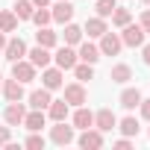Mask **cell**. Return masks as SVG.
Returning <instances> with one entry per match:
<instances>
[{
  "label": "cell",
  "instance_id": "1",
  "mask_svg": "<svg viewBox=\"0 0 150 150\" xmlns=\"http://www.w3.org/2000/svg\"><path fill=\"white\" fill-rule=\"evenodd\" d=\"M121 41H124V47H141L144 44V38H147V33L141 30V24H127V27H121Z\"/></svg>",
  "mask_w": 150,
  "mask_h": 150
},
{
  "label": "cell",
  "instance_id": "2",
  "mask_svg": "<svg viewBox=\"0 0 150 150\" xmlns=\"http://www.w3.org/2000/svg\"><path fill=\"white\" fill-rule=\"evenodd\" d=\"M74 138V127H68L65 121H53V127H50V141L53 144H59V147H65V144H71Z\"/></svg>",
  "mask_w": 150,
  "mask_h": 150
},
{
  "label": "cell",
  "instance_id": "3",
  "mask_svg": "<svg viewBox=\"0 0 150 150\" xmlns=\"http://www.w3.org/2000/svg\"><path fill=\"white\" fill-rule=\"evenodd\" d=\"M35 71H38V68H35L30 59H18V62H12V77H15L18 83H24V86L35 80Z\"/></svg>",
  "mask_w": 150,
  "mask_h": 150
},
{
  "label": "cell",
  "instance_id": "4",
  "mask_svg": "<svg viewBox=\"0 0 150 150\" xmlns=\"http://www.w3.org/2000/svg\"><path fill=\"white\" fill-rule=\"evenodd\" d=\"M53 62H56V68H62V71H71L74 65L80 62V56H77V50H74L71 44H62V47L53 53Z\"/></svg>",
  "mask_w": 150,
  "mask_h": 150
},
{
  "label": "cell",
  "instance_id": "5",
  "mask_svg": "<svg viewBox=\"0 0 150 150\" xmlns=\"http://www.w3.org/2000/svg\"><path fill=\"white\" fill-rule=\"evenodd\" d=\"M97 47H100V56H118L121 47H124V41H121L118 33H109V30H106V33L100 35V44H97Z\"/></svg>",
  "mask_w": 150,
  "mask_h": 150
},
{
  "label": "cell",
  "instance_id": "6",
  "mask_svg": "<svg viewBox=\"0 0 150 150\" xmlns=\"http://www.w3.org/2000/svg\"><path fill=\"white\" fill-rule=\"evenodd\" d=\"M41 86L44 88H50V91H56V88H62L65 86V71L62 68H41Z\"/></svg>",
  "mask_w": 150,
  "mask_h": 150
},
{
  "label": "cell",
  "instance_id": "7",
  "mask_svg": "<svg viewBox=\"0 0 150 150\" xmlns=\"http://www.w3.org/2000/svg\"><path fill=\"white\" fill-rule=\"evenodd\" d=\"M65 88V100H68V106H83L86 100H88V91H86V86L77 80V83H68V86H62Z\"/></svg>",
  "mask_w": 150,
  "mask_h": 150
},
{
  "label": "cell",
  "instance_id": "8",
  "mask_svg": "<svg viewBox=\"0 0 150 150\" xmlns=\"http://www.w3.org/2000/svg\"><path fill=\"white\" fill-rule=\"evenodd\" d=\"M77 141H80V147H86V150H97V147H103V144H106V138H103V132H100L97 127L83 129Z\"/></svg>",
  "mask_w": 150,
  "mask_h": 150
},
{
  "label": "cell",
  "instance_id": "9",
  "mask_svg": "<svg viewBox=\"0 0 150 150\" xmlns=\"http://www.w3.org/2000/svg\"><path fill=\"white\" fill-rule=\"evenodd\" d=\"M71 127H74V129H88V127H94V112L86 109V103H83V106H74Z\"/></svg>",
  "mask_w": 150,
  "mask_h": 150
},
{
  "label": "cell",
  "instance_id": "10",
  "mask_svg": "<svg viewBox=\"0 0 150 150\" xmlns=\"http://www.w3.org/2000/svg\"><path fill=\"white\" fill-rule=\"evenodd\" d=\"M3 56H6L9 62H18V59H27V41H24L21 35L9 38V41H6V47H3Z\"/></svg>",
  "mask_w": 150,
  "mask_h": 150
},
{
  "label": "cell",
  "instance_id": "11",
  "mask_svg": "<svg viewBox=\"0 0 150 150\" xmlns=\"http://www.w3.org/2000/svg\"><path fill=\"white\" fill-rule=\"evenodd\" d=\"M24 115H27V106H24L21 100H12V103L3 109V121H6L9 127H21V124H24Z\"/></svg>",
  "mask_w": 150,
  "mask_h": 150
},
{
  "label": "cell",
  "instance_id": "12",
  "mask_svg": "<svg viewBox=\"0 0 150 150\" xmlns=\"http://www.w3.org/2000/svg\"><path fill=\"white\" fill-rule=\"evenodd\" d=\"M50 15L56 24H68V21H74V3L71 0H56L50 6Z\"/></svg>",
  "mask_w": 150,
  "mask_h": 150
},
{
  "label": "cell",
  "instance_id": "13",
  "mask_svg": "<svg viewBox=\"0 0 150 150\" xmlns=\"http://www.w3.org/2000/svg\"><path fill=\"white\" fill-rule=\"evenodd\" d=\"M21 127H27L30 132H41V127H47V112L44 109H30L24 115V124Z\"/></svg>",
  "mask_w": 150,
  "mask_h": 150
},
{
  "label": "cell",
  "instance_id": "14",
  "mask_svg": "<svg viewBox=\"0 0 150 150\" xmlns=\"http://www.w3.org/2000/svg\"><path fill=\"white\" fill-rule=\"evenodd\" d=\"M94 127L106 135V132H112L115 127H118V118H115V112L112 109H100V112H94Z\"/></svg>",
  "mask_w": 150,
  "mask_h": 150
},
{
  "label": "cell",
  "instance_id": "15",
  "mask_svg": "<svg viewBox=\"0 0 150 150\" xmlns=\"http://www.w3.org/2000/svg\"><path fill=\"white\" fill-rule=\"evenodd\" d=\"M27 59H30L35 68H47V65L53 62L50 50H47V47H41V44H35V47H27Z\"/></svg>",
  "mask_w": 150,
  "mask_h": 150
},
{
  "label": "cell",
  "instance_id": "16",
  "mask_svg": "<svg viewBox=\"0 0 150 150\" xmlns=\"http://www.w3.org/2000/svg\"><path fill=\"white\" fill-rule=\"evenodd\" d=\"M0 94L6 97V103H12V100H24V83H18L15 77H12V80H3Z\"/></svg>",
  "mask_w": 150,
  "mask_h": 150
},
{
  "label": "cell",
  "instance_id": "17",
  "mask_svg": "<svg viewBox=\"0 0 150 150\" xmlns=\"http://www.w3.org/2000/svg\"><path fill=\"white\" fill-rule=\"evenodd\" d=\"M77 47H80V50H77L80 62H88V65H97V62H100V47H97V44H91V41H80Z\"/></svg>",
  "mask_w": 150,
  "mask_h": 150
},
{
  "label": "cell",
  "instance_id": "18",
  "mask_svg": "<svg viewBox=\"0 0 150 150\" xmlns=\"http://www.w3.org/2000/svg\"><path fill=\"white\" fill-rule=\"evenodd\" d=\"M44 112H47V118H50V121H68L71 106H68V100L62 97V100H50V106H47Z\"/></svg>",
  "mask_w": 150,
  "mask_h": 150
},
{
  "label": "cell",
  "instance_id": "19",
  "mask_svg": "<svg viewBox=\"0 0 150 150\" xmlns=\"http://www.w3.org/2000/svg\"><path fill=\"white\" fill-rule=\"evenodd\" d=\"M109 80H112V83H118V86H127V83L132 80V68H129L127 62H118V65H112V71H109Z\"/></svg>",
  "mask_w": 150,
  "mask_h": 150
},
{
  "label": "cell",
  "instance_id": "20",
  "mask_svg": "<svg viewBox=\"0 0 150 150\" xmlns=\"http://www.w3.org/2000/svg\"><path fill=\"white\" fill-rule=\"evenodd\" d=\"M106 30H109V27H106V18H100V15L88 18V21H86V27H83V33H88V38H100Z\"/></svg>",
  "mask_w": 150,
  "mask_h": 150
},
{
  "label": "cell",
  "instance_id": "21",
  "mask_svg": "<svg viewBox=\"0 0 150 150\" xmlns=\"http://www.w3.org/2000/svg\"><path fill=\"white\" fill-rule=\"evenodd\" d=\"M118 103H121L127 112H132V109H138V103H141V91H138V88H124L121 97H118Z\"/></svg>",
  "mask_w": 150,
  "mask_h": 150
},
{
  "label": "cell",
  "instance_id": "22",
  "mask_svg": "<svg viewBox=\"0 0 150 150\" xmlns=\"http://www.w3.org/2000/svg\"><path fill=\"white\" fill-rule=\"evenodd\" d=\"M35 44H41V47L53 50V47L59 44V35H56L50 27H38V33H35Z\"/></svg>",
  "mask_w": 150,
  "mask_h": 150
},
{
  "label": "cell",
  "instance_id": "23",
  "mask_svg": "<svg viewBox=\"0 0 150 150\" xmlns=\"http://www.w3.org/2000/svg\"><path fill=\"white\" fill-rule=\"evenodd\" d=\"M50 100H53V97H50V88L41 86V88H35V91L30 94V109H47Z\"/></svg>",
  "mask_w": 150,
  "mask_h": 150
},
{
  "label": "cell",
  "instance_id": "24",
  "mask_svg": "<svg viewBox=\"0 0 150 150\" xmlns=\"http://www.w3.org/2000/svg\"><path fill=\"white\" fill-rule=\"evenodd\" d=\"M62 38H65V44L77 47V44L83 41V27H77L74 21H68V24H65V33H62Z\"/></svg>",
  "mask_w": 150,
  "mask_h": 150
},
{
  "label": "cell",
  "instance_id": "25",
  "mask_svg": "<svg viewBox=\"0 0 150 150\" xmlns=\"http://www.w3.org/2000/svg\"><path fill=\"white\" fill-rule=\"evenodd\" d=\"M0 30L3 33H15L18 30V15L12 9H0Z\"/></svg>",
  "mask_w": 150,
  "mask_h": 150
},
{
  "label": "cell",
  "instance_id": "26",
  "mask_svg": "<svg viewBox=\"0 0 150 150\" xmlns=\"http://www.w3.org/2000/svg\"><path fill=\"white\" fill-rule=\"evenodd\" d=\"M12 12L18 15V21H30V18H33V12H35V6H33V0H15Z\"/></svg>",
  "mask_w": 150,
  "mask_h": 150
},
{
  "label": "cell",
  "instance_id": "27",
  "mask_svg": "<svg viewBox=\"0 0 150 150\" xmlns=\"http://www.w3.org/2000/svg\"><path fill=\"white\" fill-rule=\"evenodd\" d=\"M71 71H74V77H77L80 83H88V80H94V65H88V62H77Z\"/></svg>",
  "mask_w": 150,
  "mask_h": 150
},
{
  "label": "cell",
  "instance_id": "28",
  "mask_svg": "<svg viewBox=\"0 0 150 150\" xmlns=\"http://www.w3.org/2000/svg\"><path fill=\"white\" fill-rule=\"evenodd\" d=\"M118 129H121V132H124V135H129V138H135V135H138V129H141V127H138V121H135V118H132V115H127V118H124V121H118Z\"/></svg>",
  "mask_w": 150,
  "mask_h": 150
},
{
  "label": "cell",
  "instance_id": "29",
  "mask_svg": "<svg viewBox=\"0 0 150 150\" xmlns=\"http://www.w3.org/2000/svg\"><path fill=\"white\" fill-rule=\"evenodd\" d=\"M35 27H47L50 21H53V15H50V9L47 6H35V12H33V18H30Z\"/></svg>",
  "mask_w": 150,
  "mask_h": 150
},
{
  "label": "cell",
  "instance_id": "30",
  "mask_svg": "<svg viewBox=\"0 0 150 150\" xmlns=\"http://www.w3.org/2000/svg\"><path fill=\"white\" fill-rule=\"evenodd\" d=\"M109 18H112V24L121 30V27H127V24L132 21V12H129V9H121V6H115V12H112Z\"/></svg>",
  "mask_w": 150,
  "mask_h": 150
},
{
  "label": "cell",
  "instance_id": "31",
  "mask_svg": "<svg viewBox=\"0 0 150 150\" xmlns=\"http://www.w3.org/2000/svg\"><path fill=\"white\" fill-rule=\"evenodd\" d=\"M44 144H47V138L41 132H30L27 141H24V147H30V150H44Z\"/></svg>",
  "mask_w": 150,
  "mask_h": 150
},
{
  "label": "cell",
  "instance_id": "32",
  "mask_svg": "<svg viewBox=\"0 0 150 150\" xmlns=\"http://www.w3.org/2000/svg\"><path fill=\"white\" fill-rule=\"evenodd\" d=\"M115 6H118V0H97V3H94V9H97L100 18H109L115 12Z\"/></svg>",
  "mask_w": 150,
  "mask_h": 150
},
{
  "label": "cell",
  "instance_id": "33",
  "mask_svg": "<svg viewBox=\"0 0 150 150\" xmlns=\"http://www.w3.org/2000/svg\"><path fill=\"white\" fill-rule=\"evenodd\" d=\"M9 141H12V127L6 124V127H0V147H6Z\"/></svg>",
  "mask_w": 150,
  "mask_h": 150
},
{
  "label": "cell",
  "instance_id": "34",
  "mask_svg": "<svg viewBox=\"0 0 150 150\" xmlns=\"http://www.w3.org/2000/svg\"><path fill=\"white\" fill-rule=\"evenodd\" d=\"M138 24H141V30H144V33L150 35V9H144V12H141V18H138Z\"/></svg>",
  "mask_w": 150,
  "mask_h": 150
},
{
  "label": "cell",
  "instance_id": "35",
  "mask_svg": "<svg viewBox=\"0 0 150 150\" xmlns=\"http://www.w3.org/2000/svg\"><path fill=\"white\" fill-rule=\"evenodd\" d=\"M138 112H141V118H144V121H150V100H144V97H141V103H138Z\"/></svg>",
  "mask_w": 150,
  "mask_h": 150
},
{
  "label": "cell",
  "instance_id": "36",
  "mask_svg": "<svg viewBox=\"0 0 150 150\" xmlns=\"http://www.w3.org/2000/svg\"><path fill=\"white\" fill-rule=\"evenodd\" d=\"M115 147H118V150H129V147H132V138H129V135H124V138H118V141H115Z\"/></svg>",
  "mask_w": 150,
  "mask_h": 150
},
{
  "label": "cell",
  "instance_id": "37",
  "mask_svg": "<svg viewBox=\"0 0 150 150\" xmlns=\"http://www.w3.org/2000/svg\"><path fill=\"white\" fill-rule=\"evenodd\" d=\"M141 59L144 65H150V44H141Z\"/></svg>",
  "mask_w": 150,
  "mask_h": 150
},
{
  "label": "cell",
  "instance_id": "38",
  "mask_svg": "<svg viewBox=\"0 0 150 150\" xmlns=\"http://www.w3.org/2000/svg\"><path fill=\"white\" fill-rule=\"evenodd\" d=\"M6 41H9V38H6V33L0 30V53H3V47H6Z\"/></svg>",
  "mask_w": 150,
  "mask_h": 150
},
{
  "label": "cell",
  "instance_id": "39",
  "mask_svg": "<svg viewBox=\"0 0 150 150\" xmlns=\"http://www.w3.org/2000/svg\"><path fill=\"white\" fill-rule=\"evenodd\" d=\"M33 6H50V0H33Z\"/></svg>",
  "mask_w": 150,
  "mask_h": 150
},
{
  "label": "cell",
  "instance_id": "40",
  "mask_svg": "<svg viewBox=\"0 0 150 150\" xmlns=\"http://www.w3.org/2000/svg\"><path fill=\"white\" fill-rule=\"evenodd\" d=\"M0 88H3V74H0Z\"/></svg>",
  "mask_w": 150,
  "mask_h": 150
},
{
  "label": "cell",
  "instance_id": "41",
  "mask_svg": "<svg viewBox=\"0 0 150 150\" xmlns=\"http://www.w3.org/2000/svg\"><path fill=\"white\" fill-rule=\"evenodd\" d=\"M141 3H150V0H141Z\"/></svg>",
  "mask_w": 150,
  "mask_h": 150
}]
</instances>
